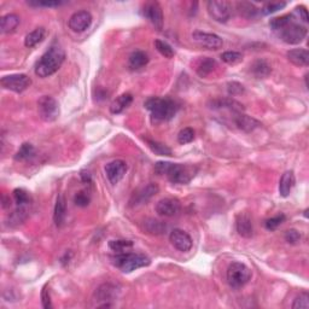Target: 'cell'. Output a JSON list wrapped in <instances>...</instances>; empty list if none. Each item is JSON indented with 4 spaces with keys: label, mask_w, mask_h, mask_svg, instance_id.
I'll return each mask as SVG.
<instances>
[{
    "label": "cell",
    "mask_w": 309,
    "mask_h": 309,
    "mask_svg": "<svg viewBox=\"0 0 309 309\" xmlns=\"http://www.w3.org/2000/svg\"><path fill=\"white\" fill-rule=\"evenodd\" d=\"M64 50L58 45H52L38 61L35 65V74L43 79L51 76L59 70V68L64 63Z\"/></svg>",
    "instance_id": "6da1fadb"
},
{
    "label": "cell",
    "mask_w": 309,
    "mask_h": 309,
    "mask_svg": "<svg viewBox=\"0 0 309 309\" xmlns=\"http://www.w3.org/2000/svg\"><path fill=\"white\" fill-rule=\"evenodd\" d=\"M145 108L151 112L154 121H169L179 111V104L171 98L151 97L145 102Z\"/></svg>",
    "instance_id": "7a4b0ae2"
},
{
    "label": "cell",
    "mask_w": 309,
    "mask_h": 309,
    "mask_svg": "<svg viewBox=\"0 0 309 309\" xmlns=\"http://www.w3.org/2000/svg\"><path fill=\"white\" fill-rule=\"evenodd\" d=\"M112 263L123 273H130L133 270L150 266L151 260L144 254L135 252H116L115 256L111 257Z\"/></svg>",
    "instance_id": "3957f363"
},
{
    "label": "cell",
    "mask_w": 309,
    "mask_h": 309,
    "mask_svg": "<svg viewBox=\"0 0 309 309\" xmlns=\"http://www.w3.org/2000/svg\"><path fill=\"white\" fill-rule=\"evenodd\" d=\"M196 172H197V169L192 167V166L168 162L165 175L168 178L171 183L185 185V184H189L195 178Z\"/></svg>",
    "instance_id": "277c9868"
},
{
    "label": "cell",
    "mask_w": 309,
    "mask_h": 309,
    "mask_svg": "<svg viewBox=\"0 0 309 309\" xmlns=\"http://www.w3.org/2000/svg\"><path fill=\"white\" fill-rule=\"evenodd\" d=\"M227 283L232 289H240L251 279V270L242 262H232L227 268Z\"/></svg>",
    "instance_id": "5b68a950"
},
{
    "label": "cell",
    "mask_w": 309,
    "mask_h": 309,
    "mask_svg": "<svg viewBox=\"0 0 309 309\" xmlns=\"http://www.w3.org/2000/svg\"><path fill=\"white\" fill-rule=\"evenodd\" d=\"M38 111L41 120L45 122H53L58 118L61 110L55 98L51 96H43L38 100Z\"/></svg>",
    "instance_id": "8992f818"
},
{
    "label": "cell",
    "mask_w": 309,
    "mask_h": 309,
    "mask_svg": "<svg viewBox=\"0 0 309 309\" xmlns=\"http://www.w3.org/2000/svg\"><path fill=\"white\" fill-rule=\"evenodd\" d=\"M0 84L5 90L13 91L15 93H22L31 87L32 79L26 74H11L2 77Z\"/></svg>",
    "instance_id": "52a82bcc"
},
{
    "label": "cell",
    "mask_w": 309,
    "mask_h": 309,
    "mask_svg": "<svg viewBox=\"0 0 309 309\" xmlns=\"http://www.w3.org/2000/svg\"><path fill=\"white\" fill-rule=\"evenodd\" d=\"M207 10L210 17L219 23H226L231 19V4L225 0H210L207 3Z\"/></svg>",
    "instance_id": "ba28073f"
},
{
    "label": "cell",
    "mask_w": 309,
    "mask_h": 309,
    "mask_svg": "<svg viewBox=\"0 0 309 309\" xmlns=\"http://www.w3.org/2000/svg\"><path fill=\"white\" fill-rule=\"evenodd\" d=\"M307 28L298 23H290L280 31V39L289 45H298L307 37Z\"/></svg>",
    "instance_id": "9c48e42d"
},
{
    "label": "cell",
    "mask_w": 309,
    "mask_h": 309,
    "mask_svg": "<svg viewBox=\"0 0 309 309\" xmlns=\"http://www.w3.org/2000/svg\"><path fill=\"white\" fill-rule=\"evenodd\" d=\"M192 39L196 44L204 47L207 50H216L221 49L222 45H224V41L222 39L219 37V35L214 34V33H207V32H201V31H196L192 33Z\"/></svg>",
    "instance_id": "30bf717a"
},
{
    "label": "cell",
    "mask_w": 309,
    "mask_h": 309,
    "mask_svg": "<svg viewBox=\"0 0 309 309\" xmlns=\"http://www.w3.org/2000/svg\"><path fill=\"white\" fill-rule=\"evenodd\" d=\"M118 293H120V289H118V286H116L114 284H103L100 285L99 287L96 290V292H94V297H96V299L98 302H104L103 304H100L99 307L102 308H108L111 307V301H114L115 298H117Z\"/></svg>",
    "instance_id": "8fae6325"
},
{
    "label": "cell",
    "mask_w": 309,
    "mask_h": 309,
    "mask_svg": "<svg viewBox=\"0 0 309 309\" xmlns=\"http://www.w3.org/2000/svg\"><path fill=\"white\" fill-rule=\"evenodd\" d=\"M144 17L152 23V26L159 31L163 28V11L161 5L157 2H148L142 7Z\"/></svg>",
    "instance_id": "7c38bea8"
},
{
    "label": "cell",
    "mask_w": 309,
    "mask_h": 309,
    "mask_svg": "<svg viewBox=\"0 0 309 309\" xmlns=\"http://www.w3.org/2000/svg\"><path fill=\"white\" fill-rule=\"evenodd\" d=\"M128 166L122 160H114L105 166V174L112 185H116L123 179L124 174L127 173Z\"/></svg>",
    "instance_id": "4fadbf2b"
},
{
    "label": "cell",
    "mask_w": 309,
    "mask_h": 309,
    "mask_svg": "<svg viewBox=\"0 0 309 309\" xmlns=\"http://www.w3.org/2000/svg\"><path fill=\"white\" fill-rule=\"evenodd\" d=\"M169 240L173 244V246L177 250L187 252L192 249V238L190 237V234L185 232L184 230H180V228H175L169 234Z\"/></svg>",
    "instance_id": "5bb4252c"
},
{
    "label": "cell",
    "mask_w": 309,
    "mask_h": 309,
    "mask_svg": "<svg viewBox=\"0 0 309 309\" xmlns=\"http://www.w3.org/2000/svg\"><path fill=\"white\" fill-rule=\"evenodd\" d=\"M92 23V15L86 10L77 11V13L73 14L70 16L68 26L73 32L75 33H82L86 29L90 28Z\"/></svg>",
    "instance_id": "9a60e30c"
},
{
    "label": "cell",
    "mask_w": 309,
    "mask_h": 309,
    "mask_svg": "<svg viewBox=\"0 0 309 309\" xmlns=\"http://www.w3.org/2000/svg\"><path fill=\"white\" fill-rule=\"evenodd\" d=\"M160 191V187L156 184H148V185L141 187V189L136 190L130 197V206H139V204L146 203L148 200L157 195Z\"/></svg>",
    "instance_id": "2e32d148"
},
{
    "label": "cell",
    "mask_w": 309,
    "mask_h": 309,
    "mask_svg": "<svg viewBox=\"0 0 309 309\" xmlns=\"http://www.w3.org/2000/svg\"><path fill=\"white\" fill-rule=\"evenodd\" d=\"M156 213L160 216H165V218H172L175 216L180 212L181 204L180 202L175 198H163L156 204Z\"/></svg>",
    "instance_id": "e0dca14e"
},
{
    "label": "cell",
    "mask_w": 309,
    "mask_h": 309,
    "mask_svg": "<svg viewBox=\"0 0 309 309\" xmlns=\"http://www.w3.org/2000/svg\"><path fill=\"white\" fill-rule=\"evenodd\" d=\"M234 123H236V126L238 127L240 130H243V132L245 133L254 132L255 129L261 126V123L258 122L256 118L243 114V112L234 114Z\"/></svg>",
    "instance_id": "ac0fdd59"
},
{
    "label": "cell",
    "mask_w": 309,
    "mask_h": 309,
    "mask_svg": "<svg viewBox=\"0 0 309 309\" xmlns=\"http://www.w3.org/2000/svg\"><path fill=\"white\" fill-rule=\"evenodd\" d=\"M210 108L212 109H226L230 110L233 114H238L243 112V105L237 100L231 99V98H219V99H214L210 102Z\"/></svg>",
    "instance_id": "d6986e66"
},
{
    "label": "cell",
    "mask_w": 309,
    "mask_h": 309,
    "mask_svg": "<svg viewBox=\"0 0 309 309\" xmlns=\"http://www.w3.org/2000/svg\"><path fill=\"white\" fill-rule=\"evenodd\" d=\"M236 226L239 236L244 237V238H251L254 234V227H252L251 219L248 214H239L237 216Z\"/></svg>",
    "instance_id": "ffe728a7"
},
{
    "label": "cell",
    "mask_w": 309,
    "mask_h": 309,
    "mask_svg": "<svg viewBox=\"0 0 309 309\" xmlns=\"http://www.w3.org/2000/svg\"><path fill=\"white\" fill-rule=\"evenodd\" d=\"M296 184L295 174L293 172L287 171L281 175L280 181H279V193H280L281 197H287L292 191L293 186Z\"/></svg>",
    "instance_id": "44dd1931"
},
{
    "label": "cell",
    "mask_w": 309,
    "mask_h": 309,
    "mask_svg": "<svg viewBox=\"0 0 309 309\" xmlns=\"http://www.w3.org/2000/svg\"><path fill=\"white\" fill-rule=\"evenodd\" d=\"M67 216V202H65L64 196H58L57 201L55 204V210H53V221L57 227L63 226Z\"/></svg>",
    "instance_id": "7402d4cb"
},
{
    "label": "cell",
    "mask_w": 309,
    "mask_h": 309,
    "mask_svg": "<svg viewBox=\"0 0 309 309\" xmlns=\"http://www.w3.org/2000/svg\"><path fill=\"white\" fill-rule=\"evenodd\" d=\"M287 59L297 67H307L309 64V52L305 49H295L287 52Z\"/></svg>",
    "instance_id": "603a6c76"
},
{
    "label": "cell",
    "mask_w": 309,
    "mask_h": 309,
    "mask_svg": "<svg viewBox=\"0 0 309 309\" xmlns=\"http://www.w3.org/2000/svg\"><path fill=\"white\" fill-rule=\"evenodd\" d=\"M20 22V16H17L16 14L5 15L0 20V31H2L3 34H10V33L16 31Z\"/></svg>",
    "instance_id": "cb8c5ba5"
},
{
    "label": "cell",
    "mask_w": 309,
    "mask_h": 309,
    "mask_svg": "<svg viewBox=\"0 0 309 309\" xmlns=\"http://www.w3.org/2000/svg\"><path fill=\"white\" fill-rule=\"evenodd\" d=\"M133 102V96L130 93H123L120 97L116 98L110 105V111L111 114H121L124 109H127L130 105V103Z\"/></svg>",
    "instance_id": "d4e9b609"
},
{
    "label": "cell",
    "mask_w": 309,
    "mask_h": 309,
    "mask_svg": "<svg viewBox=\"0 0 309 309\" xmlns=\"http://www.w3.org/2000/svg\"><path fill=\"white\" fill-rule=\"evenodd\" d=\"M250 70L252 75L256 76L257 79H266V77L269 76V74L272 73V68H270V65L267 63L266 61H263V59L255 61L254 63L251 64Z\"/></svg>",
    "instance_id": "484cf974"
},
{
    "label": "cell",
    "mask_w": 309,
    "mask_h": 309,
    "mask_svg": "<svg viewBox=\"0 0 309 309\" xmlns=\"http://www.w3.org/2000/svg\"><path fill=\"white\" fill-rule=\"evenodd\" d=\"M148 63V55L144 51H135L129 56L128 67L132 70H138Z\"/></svg>",
    "instance_id": "4316f807"
},
{
    "label": "cell",
    "mask_w": 309,
    "mask_h": 309,
    "mask_svg": "<svg viewBox=\"0 0 309 309\" xmlns=\"http://www.w3.org/2000/svg\"><path fill=\"white\" fill-rule=\"evenodd\" d=\"M45 35H46V31H45V28H43V27H39V28L34 29V31L29 33V34H27V37L25 39L26 47L32 49V47L37 46L38 44H40L41 41L45 39Z\"/></svg>",
    "instance_id": "83f0119b"
},
{
    "label": "cell",
    "mask_w": 309,
    "mask_h": 309,
    "mask_svg": "<svg viewBox=\"0 0 309 309\" xmlns=\"http://www.w3.org/2000/svg\"><path fill=\"white\" fill-rule=\"evenodd\" d=\"M215 68H216V62L214 61L213 58L204 57L200 61V63H198L197 69H196V71H197L198 76L207 77L213 73V70L215 69Z\"/></svg>",
    "instance_id": "f1b7e54d"
},
{
    "label": "cell",
    "mask_w": 309,
    "mask_h": 309,
    "mask_svg": "<svg viewBox=\"0 0 309 309\" xmlns=\"http://www.w3.org/2000/svg\"><path fill=\"white\" fill-rule=\"evenodd\" d=\"M35 154V148L32 144L29 142H25L22 144V146L20 147V150L17 151V153L15 154V160L16 161H28L32 157H34Z\"/></svg>",
    "instance_id": "f546056e"
},
{
    "label": "cell",
    "mask_w": 309,
    "mask_h": 309,
    "mask_svg": "<svg viewBox=\"0 0 309 309\" xmlns=\"http://www.w3.org/2000/svg\"><path fill=\"white\" fill-rule=\"evenodd\" d=\"M293 16L291 14L289 15H284V16L280 17H275V19H272L269 22V27L273 29V31H281V29L285 28L286 26H289L290 23H292Z\"/></svg>",
    "instance_id": "4dcf8cb0"
},
{
    "label": "cell",
    "mask_w": 309,
    "mask_h": 309,
    "mask_svg": "<svg viewBox=\"0 0 309 309\" xmlns=\"http://www.w3.org/2000/svg\"><path fill=\"white\" fill-rule=\"evenodd\" d=\"M146 142L148 147L156 154H160V156H172V150L166 144H162V142L160 141L150 140V139H146Z\"/></svg>",
    "instance_id": "1f68e13d"
},
{
    "label": "cell",
    "mask_w": 309,
    "mask_h": 309,
    "mask_svg": "<svg viewBox=\"0 0 309 309\" xmlns=\"http://www.w3.org/2000/svg\"><path fill=\"white\" fill-rule=\"evenodd\" d=\"M108 245L114 252H124L132 248L133 242L132 240H127V239H116V240H110Z\"/></svg>",
    "instance_id": "d6a6232c"
},
{
    "label": "cell",
    "mask_w": 309,
    "mask_h": 309,
    "mask_svg": "<svg viewBox=\"0 0 309 309\" xmlns=\"http://www.w3.org/2000/svg\"><path fill=\"white\" fill-rule=\"evenodd\" d=\"M14 200L15 202H16L17 207H29V204H31V197H29V193L23 189L15 190Z\"/></svg>",
    "instance_id": "836d02e7"
},
{
    "label": "cell",
    "mask_w": 309,
    "mask_h": 309,
    "mask_svg": "<svg viewBox=\"0 0 309 309\" xmlns=\"http://www.w3.org/2000/svg\"><path fill=\"white\" fill-rule=\"evenodd\" d=\"M237 9H238L240 15L248 17V19H252V17H255L257 15V9L255 8L254 4H251V3H238V4H237Z\"/></svg>",
    "instance_id": "e575fe53"
},
{
    "label": "cell",
    "mask_w": 309,
    "mask_h": 309,
    "mask_svg": "<svg viewBox=\"0 0 309 309\" xmlns=\"http://www.w3.org/2000/svg\"><path fill=\"white\" fill-rule=\"evenodd\" d=\"M154 47H156V50L161 53L162 56H165L166 58H173L175 52L173 50V47L169 45L168 43H166V41L163 40H154Z\"/></svg>",
    "instance_id": "d590c367"
},
{
    "label": "cell",
    "mask_w": 309,
    "mask_h": 309,
    "mask_svg": "<svg viewBox=\"0 0 309 309\" xmlns=\"http://www.w3.org/2000/svg\"><path fill=\"white\" fill-rule=\"evenodd\" d=\"M145 230L152 234H161L166 231V225L157 220L148 219L147 221H145Z\"/></svg>",
    "instance_id": "8d00e7d4"
},
{
    "label": "cell",
    "mask_w": 309,
    "mask_h": 309,
    "mask_svg": "<svg viewBox=\"0 0 309 309\" xmlns=\"http://www.w3.org/2000/svg\"><path fill=\"white\" fill-rule=\"evenodd\" d=\"M221 59L225 63L234 65L243 61V55L238 51H226L221 55Z\"/></svg>",
    "instance_id": "74e56055"
},
{
    "label": "cell",
    "mask_w": 309,
    "mask_h": 309,
    "mask_svg": "<svg viewBox=\"0 0 309 309\" xmlns=\"http://www.w3.org/2000/svg\"><path fill=\"white\" fill-rule=\"evenodd\" d=\"M27 4L29 7H34V8H59L62 5H64V2H57V0H31Z\"/></svg>",
    "instance_id": "f35d334b"
},
{
    "label": "cell",
    "mask_w": 309,
    "mask_h": 309,
    "mask_svg": "<svg viewBox=\"0 0 309 309\" xmlns=\"http://www.w3.org/2000/svg\"><path fill=\"white\" fill-rule=\"evenodd\" d=\"M193 140H195V130L190 128V127L181 129L179 134H178V142L181 145L190 144Z\"/></svg>",
    "instance_id": "ab89813d"
},
{
    "label": "cell",
    "mask_w": 309,
    "mask_h": 309,
    "mask_svg": "<svg viewBox=\"0 0 309 309\" xmlns=\"http://www.w3.org/2000/svg\"><path fill=\"white\" fill-rule=\"evenodd\" d=\"M285 7H286V3H284V2L267 3V4L262 8L261 13H262L263 15H272V14L277 13V11L279 10H281V9H284Z\"/></svg>",
    "instance_id": "60d3db41"
},
{
    "label": "cell",
    "mask_w": 309,
    "mask_h": 309,
    "mask_svg": "<svg viewBox=\"0 0 309 309\" xmlns=\"http://www.w3.org/2000/svg\"><path fill=\"white\" fill-rule=\"evenodd\" d=\"M285 219H286V216H285L284 214H278V215L273 216V218L267 220L264 226H266V228L268 231H274V230H277L279 226L283 224V222L285 221Z\"/></svg>",
    "instance_id": "b9f144b4"
},
{
    "label": "cell",
    "mask_w": 309,
    "mask_h": 309,
    "mask_svg": "<svg viewBox=\"0 0 309 309\" xmlns=\"http://www.w3.org/2000/svg\"><path fill=\"white\" fill-rule=\"evenodd\" d=\"M292 308H309V295L308 292H301L296 297L292 303Z\"/></svg>",
    "instance_id": "7bdbcfd3"
},
{
    "label": "cell",
    "mask_w": 309,
    "mask_h": 309,
    "mask_svg": "<svg viewBox=\"0 0 309 309\" xmlns=\"http://www.w3.org/2000/svg\"><path fill=\"white\" fill-rule=\"evenodd\" d=\"M91 197L87 192L85 191H79L74 197V203L76 204L77 207H87L90 204Z\"/></svg>",
    "instance_id": "ee69618b"
},
{
    "label": "cell",
    "mask_w": 309,
    "mask_h": 309,
    "mask_svg": "<svg viewBox=\"0 0 309 309\" xmlns=\"http://www.w3.org/2000/svg\"><path fill=\"white\" fill-rule=\"evenodd\" d=\"M301 239V234L298 233L296 230H289L285 232V240H286L289 244H297Z\"/></svg>",
    "instance_id": "f6af8a7d"
},
{
    "label": "cell",
    "mask_w": 309,
    "mask_h": 309,
    "mask_svg": "<svg viewBox=\"0 0 309 309\" xmlns=\"http://www.w3.org/2000/svg\"><path fill=\"white\" fill-rule=\"evenodd\" d=\"M47 287H49V285H45L43 291H41V302H43L44 308L50 309L52 308V304H51V297H50V292L49 290H47Z\"/></svg>",
    "instance_id": "bcb514c9"
},
{
    "label": "cell",
    "mask_w": 309,
    "mask_h": 309,
    "mask_svg": "<svg viewBox=\"0 0 309 309\" xmlns=\"http://www.w3.org/2000/svg\"><path fill=\"white\" fill-rule=\"evenodd\" d=\"M227 91L231 96H237V94H240L244 92V87L243 85L238 84V82H230L227 85Z\"/></svg>",
    "instance_id": "7dc6e473"
},
{
    "label": "cell",
    "mask_w": 309,
    "mask_h": 309,
    "mask_svg": "<svg viewBox=\"0 0 309 309\" xmlns=\"http://www.w3.org/2000/svg\"><path fill=\"white\" fill-rule=\"evenodd\" d=\"M296 13L298 14V16L301 17V20H303V22H308V15H307V9L304 7H297Z\"/></svg>",
    "instance_id": "c3c4849f"
},
{
    "label": "cell",
    "mask_w": 309,
    "mask_h": 309,
    "mask_svg": "<svg viewBox=\"0 0 309 309\" xmlns=\"http://www.w3.org/2000/svg\"><path fill=\"white\" fill-rule=\"evenodd\" d=\"M81 178L84 180V183H91V175L90 173H86V172H81Z\"/></svg>",
    "instance_id": "681fc988"
}]
</instances>
